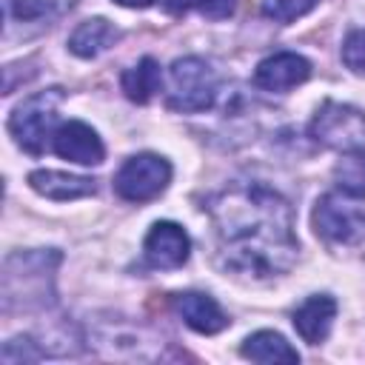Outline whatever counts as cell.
<instances>
[{"label": "cell", "instance_id": "cell-1", "mask_svg": "<svg viewBox=\"0 0 365 365\" xmlns=\"http://www.w3.org/2000/svg\"><path fill=\"white\" fill-rule=\"evenodd\" d=\"M220 262L251 279H271L297 262L291 202L265 182H231L208 200Z\"/></svg>", "mask_w": 365, "mask_h": 365}, {"label": "cell", "instance_id": "cell-2", "mask_svg": "<svg viewBox=\"0 0 365 365\" xmlns=\"http://www.w3.org/2000/svg\"><path fill=\"white\" fill-rule=\"evenodd\" d=\"M217 74L214 68L200 57H177L168 68L165 80V103L174 111L197 114L217 103Z\"/></svg>", "mask_w": 365, "mask_h": 365}, {"label": "cell", "instance_id": "cell-3", "mask_svg": "<svg viewBox=\"0 0 365 365\" xmlns=\"http://www.w3.org/2000/svg\"><path fill=\"white\" fill-rule=\"evenodd\" d=\"M63 88H46L31 97H26L9 117V131L14 143L29 154H43L46 145H51V137L57 131V106L63 103Z\"/></svg>", "mask_w": 365, "mask_h": 365}, {"label": "cell", "instance_id": "cell-4", "mask_svg": "<svg viewBox=\"0 0 365 365\" xmlns=\"http://www.w3.org/2000/svg\"><path fill=\"white\" fill-rule=\"evenodd\" d=\"M311 225L317 237L331 245H359L365 240V205L359 202V197H351L345 191L322 194L314 205Z\"/></svg>", "mask_w": 365, "mask_h": 365}, {"label": "cell", "instance_id": "cell-5", "mask_svg": "<svg viewBox=\"0 0 365 365\" xmlns=\"http://www.w3.org/2000/svg\"><path fill=\"white\" fill-rule=\"evenodd\" d=\"M311 137L336 151L365 148V111L348 103L325 100L311 120Z\"/></svg>", "mask_w": 365, "mask_h": 365}, {"label": "cell", "instance_id": "cell-6", "mask_svg": "<svg viewBox=\"0 0 365 365\" xmlns=\"http://www.w3.org/2000/svg\"><path fill=\"white\" fill-rule=\"evenodd\" d=\"M171 182V163L160 154H134L114 174V191L125 202H148Z\"/></svg>", "mask_w": 365, "mask_h": 365}, {"label": "cell", "instance_id": "cell-7", "mask_svg": "<svg viewBox=\"0 0 365 365\" xmlns=\"http://www.w3.org/2000/svg\"><path fill=\"white\" fill-rule=\"evenodd\" d=\"M143 254H145V262L151 268L171 271V268H180V265L188 262L191 240L182 231V225L163 220V222H154L148 228L145 242H143Z\"/></svg>", "mask_w": 365, "mask_h": 365}, {"label": "cell", "instance_id": "cell-8", "mask_svg": "<svg viewBox=\"0 0 365 365\" xmlns=\"http://www.w3.org/2000/svg\"><path fill=\"white\" fill-rule=\"evenodd\" d=\"M311 77V63L297 51H277L257 63L254 68V86L262 91L285 94L305 83Z\"/></svg>", "mask_w": 365, "mask_h": 365}, {"label": "cell", "instance_id": "cell-9", "mask_svg": "<svg viewBox=\"0 0 365 365\" xmlns=\"http://www.w3.org/2000/svg\"><path fill=\"white\" fill-rule=\"evenodd\" d=\"M51 151L77 165H100L106 157V148H103V140L97 137V131L80 120H68V123L57 125V131L51 137Z\"/></svg>", "mask_w": 365, "mask_h": 365}, {"label": "cell", "instance_id": "cell-10", "mask_svg": "<svg viewBox=\"0 0 365 365\" xmlns=\"http://www.w3.org/2000/svg\"><path fill=\"white\" fill-rule=\"evenodd\" d=\"M336 317V299L331 294H311L294 308V328L308 345H319L328 339Z\"/></svg>", "mask_w": 365, "mask_h": 365}, {"label": "cell", "instance_id": "cell-11", "mask_svg": "<svg viewBox=\"0 0 365 365\" xmlns=\"http://www.w3.org/2000/svg\"><path fill=\"white\" fill-rule=\"evenodd\" d=\"M174 308H177V314L182 317V322H185L191 331H197V334L211 336V334H220L222 328H228L225 311H222V308L217 305V299L208 297V294L182 291V294L174 297Z\"/></svg>", "mask_w": 365, "mask_h": 365}, {"label": "cell", "instance_id": "cell-12", "mask_svg": "<svg viewBox=\"0 0 365 365\" xmlns=\"http://www.w3.org/2000/svg\"><path fill=\"white\" fill-rule=\"evenodd\" d=\"M29 185L48 200L57 202H68V200H80L97 191L91 177H77V174H66V171H51V168H37L29 174Z\"/></svg>", "mask_w": 365, "mask_h": 365}, {"label": "cell", "instance_id": "cell-13", "mask_svg": "<svg viewBox=\"0 0 365 365\" xmlns=\"http://www.w3.org/2000/svg\"><path fill=\"white\" fill-rule=\"evenodd\" d=\"M120 37V31L106 20V17H91L86 23H80L71 37H68V51L83 57V60H91L97 54H103L106 48L114 46V40Z\"/></svg>", "mask_w": 365, "mask_h": 365}, {"label": "cell", "instance_id": "cell-14", "mask_svg": "<svg viewBox=\"0 0 365 365\" xmlns=\"http://www.w3.org/2000/svg\"><path fill=\"white\" fill-rule=\"evenodd\" d=\"M240 354L251 362H299L297 348H291V342L277 334V331H257L251 334L242 345Z\"/></svg>", "mask_w": 365, "mask_h": 365}, {"label": "cell", "instance_id": "cell-15", "mask_svg": "<svg viewBox=\"0 0 365 365\" xmlns=\"http://www.w3.org/2000/svg\"><path fill=\"white\" fill-rule=\"evenodd\" d=\"M120 86H123V91H125V97L131 103H148L160 91V86H163L160 63L154 57H143L137 66H131V68L123 71Z\"/></svg>", "mask_w": 365, "mask_h": 365}, {"label": "cell", "instance_id": "cell-16", "mask_svg": "<svg viewBox=\"0 0 365 365\" xmlns=\"http://www.w3.org/2000/svg\"><path fill=\"white\" fill-rule=\"evenodd\" d=\"M6 17L14 23H46L71 9L74 0H3Z\"/></svg>", "mask_w": 365, "mask_h": 365}, {"label": "cell", "instance_id": "cell-17", "mask_svg": "<svg viewBox=\"0 0 365 365\" xmlns=\"http://www.w3.org/2000/svg\"><path fill=\"white\" fill-rule=\"evenodd\" d=\"M334 180L339 191L365 200V148L342 151L339 163L334 165Z\"/></svg>", "mask_w": 365, "mask_h": 365}, {"label": "cell", "instance_id": "cell-18", "mask_svg": "<svg viewBox=\"0 0 365 365\" xmlns=\"http://www.w3.org/2000/svg\"><path fill=\"white\" fill-rule=\"evenodd\" d=\"M317 3L319 0H265L262 11H265V17H271L277 23H291L302 14H308Z\"/></svg>", "mask_w": 365, "mask_h": 365}, {"label": "cell", "instance_id": "cell-19", "mask_svg": "<svg viewBox=\"0 0 365 365\" xmlns=\"http://www.w3.org/2000/svg\"><path fill=\"white\" fill-rule=\"evenodd\" d=\"M342 63L354 74H365V29H356L342 43Z\"/></svg>", "mask_w": 365, "mask_h": 365}, {"label": "cell", "instance_id": "cell-20", "mask_svg": "<svg viewBox=\"0 0 365 365\" xmlns=\"http://www.w3.org/2000/svg\"><path fill=\"white\" fill-rule=\"evenodd\" d=\"M234 0H168V9L182 14V11H202L208 17H225L231 11Z\"/></svg>", "mask_w": 365, "mask_h": 365}, {"label": "cell", "instance_id": "cell-21", "mask_svg": "<svg viewBox=\"0 0 365 365\" xmlns=\"http://www.w3.org/2000/svg\"><path fill=\"white\" fill-rule=\"evenodd\" d=\"M114 3H120V6H128V9H148L154 0H114Z\"/></svg>", "mask_w": 365, "mask_h": 365}]
</instances>
